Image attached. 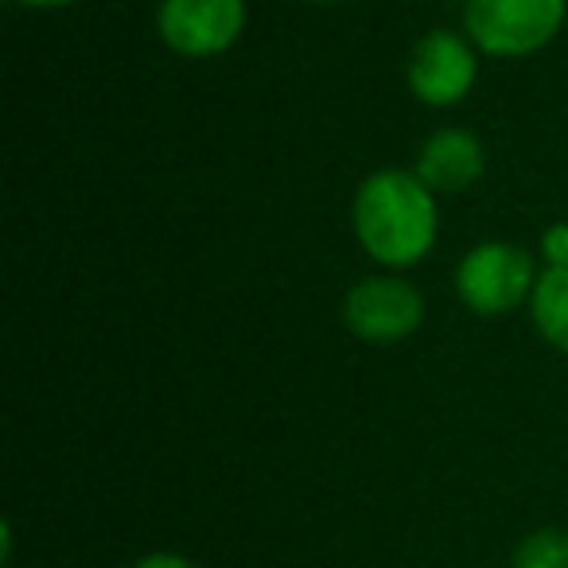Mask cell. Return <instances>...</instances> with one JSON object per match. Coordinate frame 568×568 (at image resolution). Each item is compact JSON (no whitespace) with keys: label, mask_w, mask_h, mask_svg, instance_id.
Masks as SVG:
<instances>
[{"label":"cell","mask_w":568,"mask_h":568,"mask_svg":"<svg viewBox=\"0 0 568 568\" xmlns=\"http://www.w3.org/2000/svg\"><path fill=\"white\" fill-rule=\"evenodd\" d=\"M363 245L386 265H413L436 237L433 191L405 172H378L363 183L355 203Z\"/></svg>","instance_id":"obj_1"},{"label":"cell","mask_w":568,"mask_h":568,"mask_svg":"<svg viewBox=\"0 0 568 568\" xmlns=\"http://www.w3.org/2000/svg\"><path fill=\"white\" fill-rule=\"evenodd\" d=\"M565 20V0H471L467 32L490 55H526L549 43Z\"/></svg>","instance_id":"obj_2"},{"label":"cell","mask_w":568,"mask_h":568,"mask_svg":"<svg viewBox=\"0 0 568 568\" xmlns=\"http://www.w3.org/2000/svg\"><path fill=\"white\" fill-rule=\"evenodd\" d=\"M456 281L467 308L483 312V316H498V312H510L526 301L529 284H534V261L518 245L487 242L467 253Z\"/></svg>","instance_id":"obj_3"},{"label":"cell","mask_w":568,"mask_h":568,"mask_svg":"<svg viewBox=\"0 0 568 568\" xmlns=\"http://www.w3.org/2000/svg\"><path fill=\"white\" fill-rule=\"evenodd\" d=\"M242 0H164L160 36L180 55H214L242 32Z\"/></svg>","instance_id":"obj_4"},{"label":"cell","mask_w":568,"mask_h":568,"mask_svg":"<svg viewBox=\"0 0 568 568\" xmlns=\"http://www.w3.org/2000/svg\"><path fill=\"white\" fill-rule=\"evenodd\" d=\"M420 312H425V304H420L417 288L394 281V276L363 281L347 296V324L371 343L405 339L420 324Z\"/></svg>","instance_id":"obj_5"},{"label":"cell","mask_w":568,"mask_h":568,"mask_svg":"<svg viewBox=\"0 0 568 568\" xmlns=\"http://www.w3.org/2000/svg\"><path fill=\"white\" fill-rule=\"evenodd\" d=\"M475 82V55L467 43L452 32H433L417 43L409 63V87L428 105H452L471 90Z\"/></svg>","instance_id":"obj_6"},{"label":"cell","mask_w":568,"mask_h":568,"mask_svg":"<svg viewBox=\"0 0 568 568\" xmlns=\"http://www.w3.org/2000/svg\"><path fill=\"white\" fill-rule=\"evenodd\" d=\"M417 172L428 191H459L483 175V149L471 133L448 129V133H436L425 144Z\"/></svg>","instance_id":"obj_7"},{"label":"cell","mask_w":568,"mask_h":568,"mask_svg":"<svg viewBox=\"0 0 568 568\" xmlns=\"http://www.w3.org/2000/svg\"><path fill=\"white\" fill-rule=\"evenodd\" d=\"M534 316L545 339L568 351V268H549L534 288Z\"/></svg>","instance_id":"obj_8"},{"label":"cell","mask_w":568,"mask_h":568,"mask_svg":"<svg viewBox=\"0 0 568 568\" xmlns=\"http://www.w3.org/2000/svg\"><path fill=\"white\" fill-rule=\"evenodd\" d=\"M514 568H568V534L545 526L514 545Z\"/></svg>","instance_id":"obj_9"},{"label":"cell","mask_w":568,"mask_h":568,"mask_svg":"<svg viewBox=\"0 0 568 568\" xmlns=\"http://www.w3.org/2000/svg\"><path fill=\"white\" fill-rule=\"evenodd\" d=\"M545 257L552 261V268H568V226H552L545 234Z\"/></svg>","instance_id":"obj_10"},{"label":"cell","mask_w":568,"mask_h":568,"mask_svg":"<svg viewBox=\"0 0 568 568\" xmlns=\"http://www.w3.org/2000/svg\"><path fill=\"white\" fill-rule=\"evenodd\" d=\"M133 568H199V565H191L180 552H149V557H141Z\"/></svg>","instance_id":"obj_11"},{"label":"cell","mask_w":568,"mask_h":568,"mask_svg":"<svg viewBox=\"0 0 568 568\" xmlns=\"http://www.w3.org/2000/svg\"><path fill=\"white\" fill-rule=\"evenodd\" d=\"M24 4H67V0H24Z\"/></svg>","instance_id":"obj_12"}]
</instances>
